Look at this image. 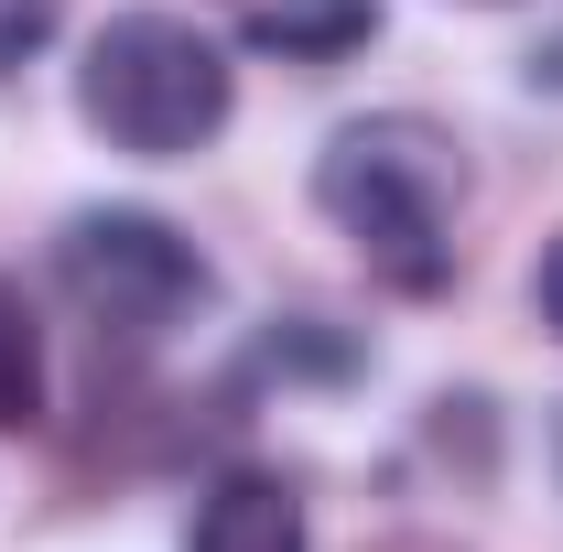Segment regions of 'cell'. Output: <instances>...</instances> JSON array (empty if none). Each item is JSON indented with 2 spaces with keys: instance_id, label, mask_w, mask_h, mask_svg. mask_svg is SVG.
<instances>
[{
  "instance_id": "obj_5",
  "label": "cell",
  "mask_w": 563,
  "mask_h": 552,
  "mask_svg": "<svg viewBox=\"0 0 563 552\" xmlns=\"http://www.w3.org/2000/svg\"><path fill=\"white\" fill-rule=\"evenodd\" d=\"M379 33V0H261L250 11V55H282V66H336Z\"/></svg>"
},
{
  "instance_id": "obj_8",
  "label": "cell",
  "mask_w": 563,
  "mask_h": 552,
  "mask_svg": "<svg viewBox=\"0 0 563 552\" xmlns=\"http://www.w3.org/2000/svg\"><path fill=\"white\" fill-rule=\"evenodd\" d=\"M531 303H542V325L563 336V239L542 250V272H531Z\"/></svg>"
},
{
  "instance_id": "obj_3",
  "label": "cell",
  "mask_w": 563,
  "mask_h": 552,
  "mask_svg": "<svg viewBox=\"0 0 563 552\" xmlns=\"http://www.w3.org/2000/svg\"><path fill=\"white\" fill-rule=\"evenodd\" d=\"M55 281L66 303L98 325L109 346H163L174 325H196V303L217 292L207 250L152 207H87L55 239Z\"/></svg>"
},
{
  "instance_id": "obj_2",
  "label": "cell",
  "mask_w": 563,
  "mask_h": 552,
  "mask_svg": "<svg viewBox=\"0 0 563 552\" xmlns=\"http://www.w3.org/2000/svg\"><path fill=\"white\" fill-rule=\"evenodd\" d=\"M76 109L109 152L185 163L228 131V55H217V33L174 22V11H120L76 66Z\"/></svg>"
},
{
  "instance_id": "obj_7",
  "label": "cell",
  "mask_w": 563,
  "mask_h": 552,
  "mask_svg": "<svg viewBox=\"0 0 563 552\" xmlns=\"http://www.w3.org/2000/svg\"><path fill=\"white\" fill-rule=\"evenodd\" d=\"M44 44H55V0H0V76L33 66Z\"/></svg>"
},
{
  "instance_id": "obj_6",
  "label": "cell",
  "mask_w": 563,
  "mask_h": 552,
  "mask_svg": "<svg viewBox=\"0 0 563 552\" xmlns=\"http://www.w3.org/2000/svg\"><path fill=\"white\" fill-rule=\"evenodd\" d=\"M44 422V336H33V303L0 281V433Z\"/></svg>"
},
{
  "instance_id": "obj_4",
  "label": "cell",
  "mask_w": 563,
  "mask_h": 552,
  "mask_svg": "<svg viewBox=\"0 0 563 552\" xmlns=\"http://www.w3.org/2000/svg\"><path fill=\"white\" fill-rule=\"evenodd\" d=\"M185 552H303V498L272 466H228L185 520Z\"/></svg>"
},
{
  "instance_id": "obj_1",
  "label": "cell",
  "mask_w": 563,
  "mask_h": 552,
  "mask_svg": "<svg viewBox=\"0 0 563 552\" xmlns=\"http://www.w3.org/2000/svg\"><path fill=\"white\" fill-rule=\"evenodd\" d=\"M314 207L347 228V250L390 292H444L455 272V207H466V163L455 141L412 120V109H379V120H347L314 163Z\"/></svg>"
}]
</instances>
